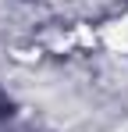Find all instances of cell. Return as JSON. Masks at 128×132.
<instances>
[{
  "mask_svg": "<svg viewBox=\"0 0 128 132\" xmlns=\"http://www.w3.org/2000/svg\"><path fill=\"white\" fill-rule=\"evenodd\" d=\"M14 114H18V100H14L7 89L0 86V125H4V121H11Z\"/></svg>",
  "mask_w": 128,
  "mask_h": 132,
  "instance_id": "obj_1",
  "label": "cell"
}]
</instances>
